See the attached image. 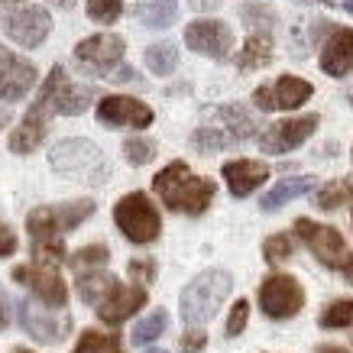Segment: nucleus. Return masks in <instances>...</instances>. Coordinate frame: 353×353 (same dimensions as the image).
Listing matches in <instances>:
<instances>
[{"instance_id": "obj_1", "label": "nucleus", "mask_w": 353, "mask_h": 353, "mask_svg": "<svg viewBox=\"0 0 353 353\" xmlns=\"http://www.w3.org/2000/svg\"><path fill=\"white\" fill-rule=\"evenodd\" d=\"M152 188L159 194L169 211H179V214H204L208 204L214 201L217 185L211 179H201L194 175L185 162H172L152 179Z\"/></svg>"}, {"instance_id": "obj_2", "label": "nucleus", "mask_w": 353, "mask_h": 353, "mask_svg": "<svg viewBox=\"0 0 353 353\" xmlns=\"http://www.w3.org/2000/svg\"><path fill=\"white\" fill-rule=\"evenodd\" d=\"M230 285H234V279L227 276L224 269H208V272H201V276L194 279V282H188L182 292V318L192 324V327L208 324L217 311H221Z\"/></svg>"}, {"instance_id": "obj_3", "label": "nucleus", "mask_w": 353, "mask_h": 353, "mask_svg": "<svg viewBox=\"0 0 353 353\" xmlns=\"http://www.w3.org/2000/svg\"><path fill=\"white\" fill-rule=\"evenodd\" d=\"M295 234L318 256V263H324L327 269L341 272L343 279L353 282V250L343 243L341 230H334L327 224H318V221H308V217H299L295 221Z\"/></svg>"}, {"instance_id": "obj_4", "label": "nucleus", "mask_w": 353, "mask_h": 353, "mask_svg": "<svg viewBox=\"0 0 353 353\" xmlns=\"http://www.w3.org/2000/svg\"><path fill=\"white\" fill-rule=\"evenodd\" d=\"M52 169L62 172V175H75L81 182H104L108 179V159H104V152L97 150L94 143H88V139H65L52 150Z\"/></svg>"}, {"instance_id": "obj_5", "label": "nucleus", "mask_w": 353, "mask_h": 353, "mask_svg": "<svg viewBox=\"0 0 353 353\" xmlns=\"http://www.w3.org/2000/svg\"><path fill=\"white\" fill-rule=\"evenodd\" d=\"M114 221L123 230L130 243H152L162 230L159 211L152 208V201L143 192H133L127 198H120L114 208Z\"/></svg>"}, {"instance_id": "obj_6", "label": "nucleus", "mask_w": 353, "mask_h": 353, "mask_svg": "<svg viewBox=\"0 0 353 353\" xmlns=\"http://www.w3.org/2000/svg\"><path fill=\"white\" fill-rule=\"evenodd\" d=\"M26 230H30V243H32V256L39 263H65V243L62 234L65 227L59 221L55 208H36L26 217Z\"/></svg>"}, {"instance_id": "obj_7", "label": "nucleus", "mask_w": 353, "mask_h": 353, "mask_svg": "<svg viewBox=\"0 0 353 353\" xmlns=\"http://www.w3.org/2000/svg\"><path fill=\"white\" fill-rule=\"evenodd\" d=\"M305 305V292L292 276H269L259 285V308L276 321H289L295 318Z\"/></svg>"}, {"instance_id": "obj_8", "label": "nucleus", "mask_w": 353, "mask_h": 353, "mask_svg": "<svg viewBox=\"0 0 353 353\" xmlns=\"http://www.w3.org/2000/svg\"><path fill=\"white\" fill-rule=\"evenodd\" d=\"M52 114H59V110H55V101H52V91H49V85H43L39 97H36V104L26 110V117L20 120V127L13 130L10 150L20 152V156L36 150V146L43 143L46 130H49V117H52Z\"/></svg>"}, {"instance_id": "obj_9", "label": "nucleus", "mask_w": 353, "mask_h": 353, "mask_svg": "<svg viewBox=\"0 0 353 353\" xmlns=\"http://www.w3.org/2000/svg\"><path fill=\"white\" fill-rule=\"evenodd\" d=\"M13 282H20L36 295V299L49 305V308H65L68 289H65L62 276L49 269V263H36V266H17L13 269Z\"/></svg>"}, {"instance_id": "obj_10", "label": "nucleus", "mask_w": 353, "mask_h": 353, "mask_svg": "<svg viewBox=\"0 0 353 353\" xmlns=\"http://www.w3.org/2000/svg\"><path fill=\"white\" fill-rule=\"evenodd\" d=\"M311 94H314V88H311L308 81L285 75V78H279V81H272V85H259L256 91H253V104H256L259 110H295V108H301Z\"/></svg>"}, {"instance_id": "obj_11", "label": "nucleus", "mask_w": 353, "mask_h": 353, "mask_svg": "<svg viewBox=\"0 0 353 353\" xmlns=\"http://www.w3.org/2000/svg\"><path fill=\"white\" fill-rule=\"evenodd\" d=\"M318 123H321V120L314 117V114L292 117V120H279V123H272V127L259 137V146H263V152H269V156L292 152V150H299L301 143H305V139L318 130Z\"/></svg>"}, {"instance_id": "obj_12", "label": "nucleus", "mask_w": 353, "mask_h": 353, "mask_svg": "<svg viewBox=\"0 0 353 353\" xmlns=\"http://www.w3.org/2000/svg\"><path fill=\"white\" fill-rule=\"evenodd\" d=\"M75 59L81 62V68H88V72L108 75V72H114V65L123 59V39H120V36H110V32L91 36L85 43H78Z\"/></svg>"}, {"instance_id": "obj_13", "label": "nucleus", "mask_w": 353, "mask_h": 353, "mask_svg": "<svg viewBox=\"0 0 353 353\" xmlns=\"http://www.w3.org/2000/svg\"><path fill=\"white\" fill-rule=\"evenodd\" d=\"M3 30L17 46L23 49H36L43 46V39L52 30V17L43 10V7H26V10H17L3 20Z\"/></svg>"}, {"instance_id": "obj_14", "label": "nucleus", "mask_w": 353, "mask_h": 353, "mask_svg": "<svg viewBox=\"0 0 353 353\" xmlns=\"http://www.w3.org/2000/svg\"><path fill=\"white\" fill-rule=\"evenodd\" d=\"M185 43L192 52H201L208 59H224L234 46V32L221 20H194L185 30Z\"/></svg>"}, {"instance_id": "obj_15", "label": "nucleus", "mask_w": 353, "mask_h": 353, "mask_svg": "<svg viewBox=\"0 0 353 353\" xmlns=\"http://www.w3.org/2000/svg\"><path fill=\"white\" fill-rule=\"evenodd\" d=\"M17 314H20L23 331L43 343H59V341H65V334L72 331V318H68V314H59V318H55V314L36 308L30 301H20V305H17Z\"/></svg>"}, {"instance_id": "obj_16", "label": "nucleus", "mask_w": 353, "mask_h": 353, "mask_svg": "<svg viewBox=\"0 0 353 353\" xmlns=\"http://www.w3.org/2000/svg\"><path fill=\"white\" fill-rule=\"evenodd\" d=\"M97 117L101 123H108V127H150L152 123V110L137 101V97H120V94H110L104 97L101 104H97Z\"/></svg>"}, {"instance_id": "obj_17", "label": "nucleus", "mask_w": 353, "mask_h": 353, "mask_svg": "<svg viewBox=\"0 0 353 353\" xmlns=\"http://www.w3.org/2000/svg\"><path fill=\"white\" fill-rule=\"evenodd\" d=\"M36 85V68L0 46V101H20Z\"/></svg>"}, {"instance_id": "obj_18", "label": "nucleus", "mask_w": 353, "mask_h": 353, "mask_svg": "<svg viewBox=\"0 0 353 353\" xmlns=\"http://www.w3.org/2000/svg\"><path fill=\"white\" fill-rule=\"evenodd\" d=\"M143 305H146V289L139 282L137 285H120L117 282L114 292L97 305V314H101L104 324H120V321H127L137 308H143Z\"/></svg>"}, {"instance_id": "obj_19", "label": "nucleus", "mask_w": 353, "mask_h": 353, "mask_svg": "<svg viewBox=\"0 0 353 353\" xmlns=\"http://www.w3.org/2000/svg\"><path fill=\"white\" fill-rule=\"evenodd\" d=\"M269 179V165L256 159H234L224 165V182L230 188V194L246 198L250 192H256L259 185Z\"/></svg>"}, {"instance_id": "obj_20", "label": "nucleus", "mask_w": 353, "mask_h": 353, "mask_svg": "<svg viewBox=\"0 0 353 353\" xmlns=\"http://www.w3.org/2000/svg\"><path fill=\"white\" fill-rule=\"evenodd\" d=\"M321 68L331 78H343L347 72H353V30H337L324 43Z\"/></svg>"}, {"instance_id": "obj_21", "label": "nucleus", "mask_w": 353, "mask_h": 353, "mask_svg": "<svg viewBox=\"0 0 353 353\" xmlns=\"http://www.w3.org/2000/svg\"><path fill=\"white\" fill-rule=\"evenodd\" d=\"M318 185V179L314 175H299V179H282V182H276V188L272 192L263 194V201H259V208L266 211V214H272V211H279L282 204H289L292 198H301V194H308L311 188Z\"/></svg>"}, {"instance_id": "obj_22", "label": "nucleus", "mask_w": 353, "mask_h": 353, "mask_svg": "<svg viewBox=\"0 0 353 353\" xmlns=\"http://www.w3.org/2000/svg\"><path fill=\"white\" fill-rule=\"evenodd\" d=\"M179 17V3L175 0H150V3H139L137 7V20L150 30H165L172 26V20Z\"/></svg>"}, {"instance_id": "obj_23", "label": "nucleus", "mask_w": 353, "mask_h": 353, "mask_svg": "<svg viewBox=\"0 0 353 353\" xmlns=\"http://www.w3.org/2000/svg\"><path fill=\"white\" fill-rule=\"evenodd\" d=\"M269 59H272V39H269V32H256V36L246 39L243 52L236 55V65H240L243 72H253V68L269 65Z\"/></svg>"}, {"instance_id": "obj_24", "label": "nucleus", "mask_w": 353, "mask_h": 353, "mask_svg": "<svg viewBox=\"0 0 353 353\" xmlns=\"http://www.w3.org/2000/svg\"><path fill=\"white\" fill-rule=\"evenodd\" d=\"M117 285V279L114 276H101V272H78V295L88 301V305H101V301L108 299L110 292Z\"/></svg>"}, {"instance_id": "obj_25", "label": "nucleus", "mask_w": 353, "mask_h": 353, "mask_svg": "<svg viewBox=\"0 0 353 353\" xmlns=\"http://www.w3.org/2000/svg\"><path fill=\"white\" fill-rule=\"evenodd\" d=\"M353 201V182L350 179H334V182H327L318 192V198H314V204L321 208V211H337V208H343V204Z\"/></svg>"}, {"instance_id": "obj_26", "label": "nucleus", "mask_w": 353, "mask_h": 353, "mask_svg": "<svg viewBox=\"0 0 353 353\" xmlns=\"http://www.w3.org/2000/svg\"><path fill=\"white\" fill-rule=\"evenodd\" d=\"M211 114H217V117L224 120V130L234 139H246L256 133V123H253V117H250L243 108H234V104H230V108H217V110H211Z\"/></svg>"}, {"instance_id": "obj_27", "label": "nucleus", "mask_w": 353, "mask_h": 353, "mask_svg": "<svg viewBox=\"0 0 353 353\" xmlns=\"http://www.w3.org/2000/svg\"><path fill=\"white\" fill-rule=\"evenodd\" d=\"M175 65H179V49L172 43H156L146 49V68L156 75H172Z\"/></svg>"}, {"instance_id": "obj_28", "label": "nucleus", "mask_w": 353, "mask_h": 353, "mask_svg": "<svg viewBox=\"0 0 353 353\" xmlns=\"http://www.w3.org/2000/svg\"><path fill=\"white\" fill-rule=\"evenodd\" d=\"M72 353H123V343H120V337H114V334L85 331Z\"/></svg>"}, {"instance_id": "obj_29", "label": "nucleus", "mask_w": 353, "mask_h": 353, "mask_svg": "<svg viewBox=\"0 0 353 353\" xmlns=\"http://www.w3.org/2000/svg\"><path fill=\"white\" fill-rule=\"evenodd\" d=\"M165 324H169V314H165V311H150V314L133 327V343L143 347V343L162 337V334H165Z\"/></svg>"}, {"instance_id": "obj_30", "label": "nucleus", "mask_w": 353, "mask_h": 353, "mask_svg": "<svg viewBox=\"0 0 353 353\" xmlns=\"http://www.w3.org/2000/svg\"><path fill=\"white\" fill-rule=\"evenodd\" d=\"M108 246H85V250H78L75 256L68 259V263H72V269H75V272H94V269H104L108 266Z\"/></svg>"}, {"instance_id": "obj_31", "label": "nucleus", "mask_w": 353, "mask_h": 353, "mask_svg": "<svg viewBox=\"0 0 353 353\" xmlns=\"http://www.w3.org/2000/svg\"><path fill=\"white\" fill-rule=\"evenodd\" d=\"M59 211V221H62L65 230H75L81 221H88V217L94 214V201H88V198H81V201H72V204H62V208H55Z\"/></svg>"}, {"instance_id": "obj_32", "label": "nucleus", "mask_w": 353, "mask_h": 353, "mask_svg": "<svg viewBox=\"0 0 353 353\" xmlns=\"http://www.w3.org/2000/svg\"><path fill=\"white\" fill-rule=\"evenodd\" d=\"M192 143L198 146V150H204V152H214V150H224V146L236 143V139L230 137L227 130H221V127H201L192 137Z\"/></svg>"}, {"instance_id": "obj_33", "label": "nucleus", "mask_w": 353, "mask_h": 353, "mask_svg": "<svg viewBox=\"0 0 353 353\" xmlns=\"http://www.w3.org/2000/svg\"><path fill=\"white\" fill-rule=\"evenodd\" d=\"M318 321H321V327H347L353 321V301L341 299V301H334V305H327Z\"/></svg>"}, {"instance_id": "obj_34", "label": "nucleus", "mask_w": 353, "mask_h": 353, "mask_svg": "<svg viewBox=\"0 0 353 353\" xmlns=\"http://www.w3.org/2000/svg\"><path fill=\"white\" fill-rule=\"evenodd\" d=\"M292 256V240L285 234H276V236H266L263 243V259L266 263H285Z\"/></svg>"}, {"instance_id": "obj_35", "label": "nucleus", "mask_w": 353, "mask_h": 353, "mask_svg": "<svg viewBox=\"0 0 353 353\" xmlns=\"http://www.w3.org/2000/svg\"><path fill=\"white\" fill-rule=\"evenodd\" d=\"M123 10L120 0H88V17L94 23H114Z\"/></svg>"}, {"instance_id": "obj_36", "label": "nucleus", "mask_w": 353, "mask_h": 353, "mask_svg": "<svg viewBox=\"0 0 353 353\" xmlns=\"http://www.w3.org/2000/svg\"><path fill=\"white\" fill-rule=\"evenodd\" d=\"M123 152H127V159L133 165H146V162L156 156V146H152L150 139H127L123 143Z\"/></svg>"}, {"instance_id": "obj_37", "label": "nucleus", "mask_w": 353, "mask_h": 353, "mask_svg": "<svg viewBox=\"0 0 353 353\" xmlns=\"http://www.w3.org/2000/svg\"><path fill=\"white\" fill-rule=\"evenodd\" d=\"M246 318H250V305L246 301H236L230 308V318H227V337H236V334L246 327Z\"/></svg>"}, {"instance_id": "obj_38", "label": "nucleus", "mask_w": 353, "mask_h": 353, "mask_svg": "<svg viewBox=\"0 0 353 353\" xmlns=\"http://www.w3.org/2000/svg\"><path fill=\"white\" fill-rule=\"evenodd\" d=\"M130 276H133V282H139V285H150L152 279H156V263H150V259H133V263H130Z\"/></svg>"}, {"instance_id": "obj_39", "label": "nucleus", "mask_w": 353, "mask_h": 353, "mask_svg": "<svg viewBox=\"0 0 353 353\" xmlns=\"http://www.w3.org/2000/svg\"><path fill=\"white\" fill-rule=\"evenodd\" d=\"M243 20H246V26H250V23H256V26H269V23H272V13H269V7H263V3H246Z\"/></svg>"}, {"instance_id": "obj_40", "label": "nucleus", "mask_w": 353, "mask_h": 353, "mask_svg": "<svg viewBox=\"0 0 353 353\" xmlns=\"http://www.w3.org/2000/svg\"><path fill=\"white\" fill-rule=\"evenodd\" d=\"M204 343H208V337H204L201 327H192V331L182 334V350H185V353H201Z\"/></svg>"}, {"instance_id": "obj_41", "label": "nucleus", "mask_w": 353, "mask_h": 353, "mask_svg": "<svg viewBox=\"0 0 353 353\" xmlns=\"http://www.w3.org/2000/svg\"><path fill=\"white\" fill-rule=\"evenodd\" d=\"M17 253V234L7 224H0V256H13Z\"/></svg>"}, {"instance_id": "obj_42", "label": "nucleus", "mask_w": 353, "mask_h": 353, "mask_svg": "<svg viewBox=\"0 0 353 353\" xmlns=\"http://www.w3.org/2000/svg\"><path fill=\"white\" fill-rule=\"evenodd\" d=\"M192 7L194 10H214L217 0H192Z\"/></svg>"}, {"instance_id": "obj_43", "label": "nucleus", "mask_w": 353, "mask_h": 353, "mask_svg": "<svg viewBox=\"0 0 353 353\" xmlns=\"http://www.w3.org/2000/svg\"><path fill=\"white\" fill-rule=\"evenodd\" d=\"M7 123H10V114H7V110H0V130L7 127Z\"/></svg>"}, {"instance_id": "obj_44", "label": "nucleus", "mask_w": 353, "mask_h": 353, "mask_svg": "<svg viewBox=\"0 0 353 353\" xmlns=\"http://www.w3.org/2000/svg\"><path fill=\"white\" fill-rule=\"evenodd\" d=\"M318 353H347V350H343V347H321Z\"/></svg>"}, {"instance_id": "obj_45", "label": "nucleus", "mask_w": 353, "mask_h": 353, "mask_svg": "<svg viewBox=\"0 0 353 353\" xmlns=\"http://www.w3.org/2000/svg\"><path fill=\"white\" fill-rule=\"evenodd\" d=\"M343 10H347V13H353V0H343Z\"/></svg>"}, {"instance_id": "obj_46", "label": "nucleus", "mask_w": 353, "mask_h": 353, "mask_svg": "<svg viewBox=\"0 0 353 353\" xmlns=\"http://www.w3.org/2000/svg\"><path fill=\"white\" fill-rule=\"evenodd\" d=\"M305 3H327V7H331L334 0H305Z\"/></svg>"}, {"instance_id": "obj_47", "label": "nucleus", "mask_w": 353, "mask_h": 353, "mask_svg": "<svg viewBox=\"0 0 353 353\" xmlns=\"http://www.w3.org/2000/svg\"><path fill=\"white\" fill-rule=\"evenodd\" d=\"M3 324H7V314H3V308H0V331H3Z\"/></svg>"}, {"instance_id": "obj_48", "label": "nucleus", "mask_w": 353, "mask_h": 353, "mask_svg": "<svg viewBox=\"0 0 353 353\" xmlns=\"http://www.w3.org/2000/svg\"><path fill=\"white\" fill-rule=\"evenodd\" d=\"M52 3H62V7H68V3H72V0H52Z\"/></svg>"}, {"instance_id": "obj_49", "label": "nucleus", "mask_w": 353, "mask_h": 353, "mask_svg": "<svg viewBox=\"0 0 353 353\" xmlns=\"http://www.w3.org/2000/svg\"><path fill=\"white\" fill-rule=\"evenodd\" d=\"M13 353H32V350H23V347H17V350H13Z\"/></svg>"}, {"instance_id": "obj_50", "label": "nucleus", "mask_w": 353, "mask_h": 353, "mask_svg": "<svg viewBox=\"0 0 353 353\" xmlns=\"http://www.w3.org/2000/svg\"><path fill=\"white\" fill-rule=\"evenodd\" d=\"M0 3H17V0H0Z\"/></svg>"}, {"instance_id": "obj_51", "label": "nucleus", "mask_w": 353, "mask_h": 353, "mask_svg": "<svg viewBox=\"0 0 353 353\" xmlns=\"http://www.w3.org/2000/svg\"><path fill=\"white\" fill-rule=\"evenodd\" d=\"M150 353H165V350H150Z\"/></svg>"}]
</instances>
